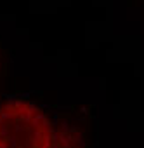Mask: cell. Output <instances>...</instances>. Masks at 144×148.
<instances>
[{
	"mask_svg": "<svg viewBox=\"0 0 144 148\" xmlns=\"http://www.w3.org/2000/svg\"><path fill=\"white\" fill-rule=\"evenodd\" d=\"M56 127L47 112L30 99L0 105V148H54Z\"/></svg>",
	"mask_w": 144,
	"mask_h": 148,
	"instance_id": "cell-1",
	"label": "cell"
},
{
	"mask_svg": "<svg viewBox=\"0 0 144 148\" xmlns=\"http://www.w3.org/2000/svg\"><path fill=\"white\" fill-rule=\"evenodd\" d=\"M54 148H90L89 117L82 113H64L56 127Z\"/></svg>",
	"mask_w": 144,
	"mask_h": 148,
	"instance_id": "cell-2",
	"label": "cell"
},
{
	"mask_svg": "<svg viewBox=\"0 0 144 148\" xmlns=\"http://www.w3.org/2000/svg\"><path fill=\"white\" fill-rule=\"evenodd\" d=\"M7 54L9 52H5V51H2L0 49V75L5 71V66H7V61H5V58H7Z\"/></svg>",
	"mask_w": 144,
	"mask_h": 148,
	"instance_id": "cell-3",
	"label": "cell"
}]
</instances>
